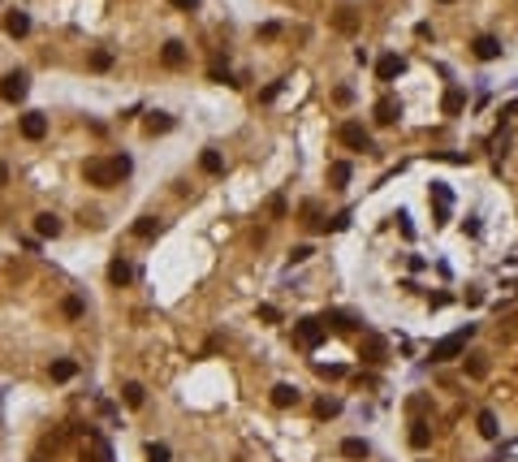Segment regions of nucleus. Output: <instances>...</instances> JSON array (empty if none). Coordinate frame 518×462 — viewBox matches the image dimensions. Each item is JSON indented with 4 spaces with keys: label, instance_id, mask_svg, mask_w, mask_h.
<instances>
[{
    "label": "nucleus",
    "instance_id": "13",
    "mask_svg": "<svg viewBox=\"0 0 518 462\" xmlns=\"http://www.w3.org/2000/svg\"><path fill=\"white\" fill-rule=\"evenodd\" d=\"M298 389L294 385H285V380H281V385H272V406H277V410H289V406H298Z\"/></svg>",
    "mask_w": 518,
    "mask_h": 462
},
{
    "label": "nucleus",
    "instance_id": "21",
    "mask_svg": "<svg viewBox=\"0 0 518 462\" xmlns=\"http://www.w3.org/2000/svg\"><path fill=\"white\" fill-rule=\"evenodd\" d=\"M462 104H466V95H462V87H449V91H445V100H441V108H445V117H458V113H462Z\"/></svg>",
    "mask_w": 518,
    "mask_h": 462
},
{
    "label": "nucleus",
    "instance_id": "40",
    "mask_svg": "<svg viewBox=\"0 0 518 462\" xmlns=\"http://www.w3.org/2000/svg\"><path fill=\"white\" fill-rule=\"evenodd\" d=\"M337 26H342V30H354V18H350V9H342V13H337Z\"/></svg>",
    "mask_w": 518,
    "mask_h": 462
},
{
    "label": "nucleus",
    "instance_id": "36",
    "mask_svg": "<svg viewBox=\"0 0 518 462\" xmlns=\"http://www.w3.org/2000/svg\"><path fill=\"white\" fill-rule=\"evenodd\" d=\"M277 35H281L277 22H264V26H259V39H277Z\"/></svg>",
    "mask_w": 518,
    "mask_h": 462
},
{
    "label": "nucleus",
    "instance_id": "15",
    "mask_svg": "<svg viewBox=\"0 0 518 462\" xmlns=\"http://www.w3.org/2000/svg\"><path fill=\"white\" fill-rule=\"evenodd\" d=\"M173 125H177V121H173L169 113H147V117H143V130H147V134H169Z\"/></svg>",
    "mask_w": 518,
    "mask_h": 462
},
{
    "label": "nucleus",
    "instance_id": "8",
    "mask_svg": "<svg viewBox=\"0 0 518 462\" xmlns=\"http://www.w3.org/2000/svg\"><path fill=\"white\" fill-rule=\"evenodd\" d=\"M471 52H475L479 61H497V56H501V39H497V35H475V39H471Z\"/></svg>",
    "mask_w": 518,
    "mask_h": 462
},
{
    "label": "nucleus",
    "instance_id": "32",
    "mask_svg": "<svg viewBox=\"0 0 518 462\" xmlns=\"http://www.w3.org/2000/svg\"><path fill=\"white\" fill-rule=\"evenodd\" d=\"M147 462H169V445L152 441V445H147Z\"/></svg>",
    "mask_w": 518,
    "mask_h": 462
},
{
    "label": "nucleus",
    "instance_id": "1",
    "mask_svg": "<svg viewBox=\"0 0 518 462\" xmlns=\"http://www.w3.org/2000/svg\"><path fill=\"white\" fill-rule=\"evenodd\" d=\"M471 337H475V324H466V328H458V333H449V337H441V342L432 346V363H449V359H458Z\"/></svg>",
    "mask_w": 518,
    "mask_h": 462
},
{
    "label": "nucleus",
    "instance_id": "23",
    "mask_svg": "<svg viewBox=\"0 0 518 462\" xmlns=\"http://www.w3.org/2000/svg\"><path fill=\"white\" fill-rule=\"evenodd\" d=\"M475 428H479V437H488V441H497V432H501V428H497V415H493V410H479Z\"/></svg>",
    "mask_w": 518,
    "mask_h": 462
},
{
    "label": "nucleus",
    "instance_id": "12",
    "mask_svg": "<svg viewBox=\"0 0 518 462\" xmlns=\"http://www.w3.org/2000/svg\"><path fill=\"white\" fill-rule=\"evenodd\" d=\"M371 113H376L380 125H393V121L402 117V104L393 100V95H384V100H376V108H371Z\"/></svg>",
    "mask_w": 518,
    "mask_h": 462
},
{
    "label": "nucleus",
    "instance_id": "11",
    "mask_svg": "<svg viewBox=\"0 0 518 462\" xmlns=\"http://www.w3.org/2000/svg\"><path fill=\"white\" fill-rule=\"evenodd\" d=\"M61 229H65V220H61L56 212H39V216H35V233H39V238H61Z\"/></svg>",
    "mask_w": 518,
    "mask_h": 462
},
{
    "label": "nucleus",
    "instance_id": "7",
    "mask_svg": "<svg viewBox=\"0 0 518 462\" xmlns=\"http://www.w3.org/2000/svg\"><path fill=\"white\" fill-rule=\"evenodd\" d=\"M402 70H406V61H402L397 52H388V56H380V61H376V78H380V83H393V78H397Z\"/></svg>",
    "mask_w": 518,
    "mask_h": 462
},
{
    "label": "nucleus",
    "instance_id": "19",
    "mask_svg": "<svg viewBox=\"0 0 518 462\" xmlns=\"http://www.w3.org/2000/svg\"><path fill=\"white\" fill-rule=\"evenodd\" d=\"M371 454V445L363 441V437H346L342 441V458H354V462H359V458H367Z\"/></svg>",
    "mask_w": 518,
    "mask_h": 462
},
{
    "label": "nucleus",
    "instance_id": "35",
    "mask_svg": "<svg viewBox=\"0 0 518 462\" xmlns=\"http://www.w3.org/2000/svg\"><path fill=\"white\" fill-rule=\"evenodd\" d=\"M259 320H264V324H277V320H281V311L272 307V302H264V307H259Z\"/></svg>",
    "mask_w": 518,
    "mask_h": 462
},
{
    "label": "nucleus",
    "instance_id": "14",
    "mask_svg": "<svg viewBox=\"0 0 518 462\" xmlns=\"http://www.w3.org/2000/svg\"><path fill=\"white\" fill-rule=\"evenodd\" d=\"M5 30L13 39H22V35H30V13H22V9H13V13H5Z\"/></svg>",
    "mask_w": 518,
    "mask_h": 462
},
{
    "label": "nucleus",
    "instance_id": "17",
    "mask_svg": "<svg viewBox=\"0 0 518 462\" xmlns=\"http://www.w3.org/2000/svg\"><path fill=\"white\" fill-rule=\"evenodd\" d=\"M83 462H112V450L104 437H91V450H83Z\"/></svg>",
    "mask_w": 518,
    "mask_h": 462
},
{
    "label": "nucleus",
    "instance_id": "4",
    "mask_svg": "<svg viewBox=\"0 0 518 462\" xmlns=\"http://www.w3.org/2000/svg\"><path fill=\"white\" fill-rule=\"evenodd\" d=\"M26 91H30V78H26L22 70H13V74L0 78V100H5V104H22Z\"/></svg>",
    "mask_w": 518,
    "mask_h": 462
},
{
    "label": "nucleus",
    "instance_id": "39",
    "mask_svg": "<svg viewBox=\"0 0 518 462\" xmlns=\"http://www.w3.org/2000/svg\"><path fill=\"white\" fill-rule=\"evenodd\" d=\"M346 225H350V212H337V216L329 220V229H346Z\"/></svg>",
    "mask_w": 518,
    "mask_h": 462
},
{
    "label": "nucleus",
    "instance_id": "29",
    "mask_svg": "<svg viewBox=\"0 0 518 462\" xmlns=\"http://www.w3.org/2000/svg\"><path fill=\"white\" fill-rule=\"evenodd\" d=\"M134 233H138V238H156V233H160V220H156V216H138V220H134Z\"/></svg>",
    "mask_w": 518,
    "mask_h": 462
},
{
    "label": "nucleus",
    "instance_id": "5",
    "mask_svg": "<svg viewBox=\"0 0 518 462\" xmlns=\"http://www.w3.org/2000/svg\"><path fill=\"white\" fill-rule=\"evenodd\" d=\"M337 138H342L350 151H371V134L363 130L359 121H342V125H337Z\"/></svg>",
    "mask_w": 518,
    "mask_h": 462
},
{
    "label": "nucleus",
    "instance_id": "26",
    "mask_svg": "<svg viewBox=\"0 0 518 462\" xmlns=\"http://www.w3.org/2000/svg\"><path fill=\"white\" fill-rule=\"evenodd\" d=\"M350 173H354V169H350V165H346V160H337V165H329V182H333V186H337V190H342V186H346V182H350Z\"/></svg>",
    "mask_w": 518,
    "mask_h": 462
},
{
    "label": "nucleus",
    "instance_id": "30",
    "mask_svg": "<svg viewBox=\"0 0 518 462\" xmlns=\"http://www.w3.org/2000/svg\"><path fill=\"white\" fill-rule=\"evenodd\" d=\"M91 70H95V74L112 70V52H108V48H95V52H91Z\"/></svg>",
    "mask_w": 518,
    "mask_h": 462
},
{
    "label": "nucleus",
    "instance_id": "6",
    "mask_svg": "<svg viewBox=\"0 0 518 462\" xmlns=\"http://www.w3.org/2000/svg\"><path fill=\"white\" fill-rule=\"evenodd\" d=\"M432 203H436V225H445L449 220V208H453V195L445 182H432Z\"/></svg>",
    "mask_w": 518,
    "mask_h": 462
},
{
    "label": "nucleus",
    "instance_id": "22",
    "mask_svg": "<svg viewBox=\"0 0 518 462\" xmlns=\"http://www.w3.org/2000/svg\"><path fill=\"white\" fill-rule=\"evenodd\" d=\"M48 376H52V380H74L78 376V363L74 359H56L52 368H48Z\"/></svg>",
    "mask_w": 518,
    "mask_h": 462
},
{
    "label": "nucleus",
    "instance_id": "31",
    "mask_svg": "<svg viewBox=\"0 0 518 462\" xmlns=\"http://www.w3.org/2000/svg\"><path fill=\"white\" fill-rule=\"evenodd\" d=\"M315 372H320V376H329V380H342V376H346L342 363H315Z\"/></svg>",
    "mask_w": 518,
    "mask_h": 462
},
{
    "label": "nucleus",
    "instance_id": "3",
    "mask_svg": "<svg viewBox=\"0 0 518 462\" xmlns=\"http://www.w3.org/2000/svg\"><path fill=\"white\" fill-rule=\"evenodd\" d=\"M324 333H329V324H324L320 315H307V320H298V324H294V346L315 350V346L324 342Z\"/></svg>",
    "mask_w": 518,
    "mask_h": 462
},
{
    "label": "nucleus",
    "instance_id": "2",
    "mask_svg": "<svg viewBox=\"0 0 518 462\" xmlns=\"http://www.w3.org/2000/svg\"><path fill=\"white\" fill-rule=\"evenodd\" d=\"M83 178H87L91 186L108 190V186H117V182H121V173H117V165H112V160H104V156H91V160L83 165Z\"/></svg>",
    "mask_w": 518,
    "mask_h": 462
},
{
    "label": "nucleus",
    "instance_id": "10",
    "mask_svg": "<svg viewBox=\"0 0 518 462\" xmlns=\"http://www.w3.org/2000/svg\"><path fill=\"white\" fill-rule=\"evenodd\" d=\"M43 134H48V117H43V113H26V117H22V138L39 143Z\"/></svg>",
    "mask_w": 518,
    "mask_h": 462
},
{
    "label": "nucleus",
    "instance_id": "41",
    "mask_svg": "<svg viewBox=\"0 0 518 462\" xmlns=\"http://www.w3.org/2000/svg\"><path fill=\"white\" fill-rule=\"evenodd\" d=\"M169 5H173V9H186V13H190V9H199V0H169Z\"/></svg>",
    "mask_w": 518,
    "mask_h": 462
},
{
    "label": "nucleus",
    "instance_id": "43",
    "mask_svg": "<svg viewBox=\"0 0 518 462\" xmlns=\"http://www.w3.org/2000/svg\"><path fill=\"white\" fill-rule=\"evenodd\" d=\"M441 5H453V0H441Z\"/></svg>",
    "mask_w": 518,
    "mask_h": 462
},
{
    "label": "nucleus",
    "instance_id": "27",
    "mask_svg": "<svg viewBox=\"0 0 518 462\" xmlns=\"http://www.w3.org/2000/svg\"><path fill=\"white\" fill-rule=\"evenodd\" d=\"M61 311H65V320H83L87 307H83V298H78V294H70V298L61 302Z\"/></svg>",
    "mask_w": 518,
    "mask_h": 462
},
{
    "label": "nucleus",
    "instance_id": "28",
    "mask_svg": "<svg viewBox=\"0 0 518 462\" xmlns=\"http://www.w3.org/2000/svg\"><path fill=\"white\" fill-rule=\"evenodd\" d=\"M315 415H320V419L342 415V402H337V397H320V402H315Z\"/></svg>",
    "mask_w": 518,
    "mask_h": 462
},
{
    "label": "nucleus",
    "instance_id": "37",
    "mask_svg": "<svg viewBox=\"0 0 518 462\" xmlns=\"http://www.w3.org/2000/svg\"><path fill=\"white\" fill-rule=\"evenodd\" d=\"M112 165H117V173H121V178H125L130 169H134V160H130V156H112Z\"/></svg>",
    "mask_w": 518,
    "mask_h": 462
},
{
    "label": "nucleus",
    "instance_id": "42",
    "mask_svg": "<svg viewBox=\"0 0 518 462\" xmlns=\"http://www.w3.org/2000/svg\"><path fill=\"white\" fill-rule=\"evenodd\" d=\"M5 182H9V169H5V165H0V186H5Z\"/></svg>",
    "mask_w": 518,
    "mask_h": 462
},
{
    "label": "nucleus",
    "instance_id": "20",
    "mask_svg": "<svg viewBox=\"0 0 518 462\" xmlns=\"http://www.w3.org/2000/svg\"><path fill=\"white\" fill-rule=\"evenodd\" d=\"M121 402H125L130 410H138L143 402H147V389H143V385H138V380H130V385L121 389Z\"/></svg>",
    "mask_w": 518,
    "mask_h": 462
},
{
    "label": "nucleus",
    "instance_id": "16",
    "mask_svg": "<svg viewBox=\"0 0 518 462\" xmlns=\"http://www.w3.org/2000/svg\"><path fill=\"white\" fill-rule=\"evenodd\" d=\"M359 355H363L367 363H380V359H384V337H376V333H367V337H363V346H359Z\"/></svg>",
    "mask_w": 518,
    "mask_h": 462
},
{
    "label": "nucleus",
    "instance_id": "24",
    "mask_svg": "<svg viewBox=\"0 0 518 462\" xmlns=\"http://www.w3.org/2000/svg\"><path fill=\"white\" fill-rule=\"evenodd\" d=\"M428 441H432L428 423H424V419H415V423H411V445H415V450H428Z\"/></svg>",
    "mask_w": 518,
    "mask_h": 462
},
{
    "label": "nucleus",
    "instance_id": "25",
    "mask_svg": "<svg viewBox=\"0 0 518 462\" xmlns=\"http://www.w3.org/2000/svg\"><path fill=\"white\" fill-rule=\"evenodd\" d=\"M199 169H203V173H212V178H216V173L225 169V160H220V151H212V147H207V151L199 156Z\"/></svg>",
    "mask_w": 518,
    "mask_h": 462
},
{
    "label": "nucleus",
    "instance_id": "9",
    "mask_svg": "<svg viewBox=\"0 0 518 462\" xmlns=\"http://www.w3.org/2000/svg\"><path fill=\"white\" fill-rule=\"evenodd\" d=\"M160 61H165L169 70H182L186 65V43L182 39H169L165 48H160Z\"/></svg>",
    "mask_w": 518,
    "mask_h": 462
},
{
    "label": "nucleus",
    "instance_id": "18",
    "mask_svg": "<svg viewBox=\"0 0 518 462\" xmlns=\"http://www.w3.org/2000/svg\"><path fill=\"white\" fill-rule=\"evenodd\" d=\"M108 281H112V285H130V281H134L130 260H112V264H108Z\"/></svg>",
    "mask_w": 518,
    "mask_h": 462
},
{
    "label": "nucleus",
    "instance_id": "34",
    "mask_svg": "<svg viewBox=\"0 0 518 462\" xmlns=\"http://www.w3.org/2000/svg\"><path fill=\"white\" fill-rule=\"evenodd\" d=\"M311 255H315V251L302 242V246H294V251H289V264H307V260H311Z\"/></svg>",
    "mask_w": 518,
    "mask_h": 462
},
{
    "label": "nucleus",
    "instance_id": "38",
    "mask_svg": "<svg viewBox=\"0 0 518 462\" xmlns=\"http://www.w3.org/2000/svg\"><path fill=\"white\" fill-rule=\"evenodd\" d=\"M268 212H272V216H285V199L272 195V199H268Z\"/></svg>",
    "mask_w": 518,
    "mask_h": 462
},
{
    "label": "nucleus",
    "instance_id": "33",
    "mask_svg": "<svg viewBox=\"0 0 518 462\" xmlns=\"http://www.w3.org/2000/svg\"><path fill=\"white\" fill-rule=\"evenodd\" d=\"M466 372H471V376H484V372H488V359H484V355H471V359H466Z\"/></svg>",
    "mask_w": 518,
    "mask_h": 462
}]
</instances>
